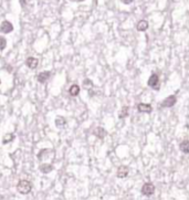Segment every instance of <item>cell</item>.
<instances>
[{"label":"cell","mask_w":189,"mask_h":200,"mask_svg":"<svg viewBox=\"0 0 189 200\" xmlns=\"http://www.w3.org/2000/svg\"><path fill=\"white\" fill-rule=\"evenodd\" d=\"M137 109H138V112H140V113H147V114H149V113H152L153 107H152L150 104L140 103V104H138V106H137Z\"/></svg>","instance_id":"cell-6"},{"label":"cell","mask_w":189,"mask_h":200,"mask_svg":"<svg viewBox=\"0 0 189 200\" xmlns=\"http://www.w3.org/2000/svg\"><path fill=\"white\" fill-rule=\"evenodd\" d=\"M127 175H128V168L126 166H121V167H119L117 174H116V176L119 178H125V177H127Z\"/></svg>","instance_id":"cell-7"},{"label":"cell","mask_w":189,"mask_h":200,"mask_svg":"<svg viewBox=\"0 0 189 200\" xmlns=\"http://www.w3.org/2000/svg\"><path fill=\"white\" fill-rule=\"evenodd\" d=\"M14 139V134H7V135H5V137H3V141H2V143H3V144L10 143V142H12Z\"/></svg>","instance_id":"cell-16"},{"label":"cell","mask_w":189,"mask_h":200,"mask_svg":"<svg viewBox=\"0 0 189 200\" xmlns=\"http://www.w3.org/2000/svg\"><path fill=\"white\" fill-rule=\"evenodd\" d=\"M0 83H1V81H0Z\"/></svg>","instance_id":"cell-22"},{"label":"cell","mask_w":189,"mask_h":200,"mask_svg":"<svg viewBox=\"0 0 189 200\" xmlns=\"http://www.w3.org/2000/svg\"><path fill=\"white\" fill-rule=\"evenodd\" d=\"M93 134L96 136L98 138H101V139H103L106 135V132H105V129L103 127H96V128L93 130Z\"/></svg>","instance_id":"cell-9"},{"label":"cell","mask_w":189,"mask_h":200,"mask_svg":"<svg viewBox=\"0 0 189 200\" xmlns=\"http://www.w3.org/2000/svg\"><path fill=\"white\" fill-rule=\"evenodd\" d=\"M39 64V60L35 57H28L27 59V65L30 69H35Z\"/></svg>","instance_id":"cell-11"},{"label":"cell","mask_w":189,"mask_h":200,"mask_svg":"<svg viewBox=\"0 0 189 200\" xmlns=\"http://www.w3.org/2000/svg\"><path fill=\"white\" fill-rule=\"evenodd\" d=\"M136 29L138 31H140V32L146 31L147 29H148V21H146V20H140L138 23L136 24Z\"/></svg>","instance_id":"cell-8"},{"label":"cell","mask_w":189,"mask_h":200,"mask_svg":"<svg viewBox=\"0 0 189 200\" xmlns=\"http://www.w3.org/2000/svg\"><path fill=\"white\" fill-rule=\"evenodd\" d=\"M69 92H70V95H72V96H77L80 93V86L77 85V84H73L70 87Z\"/></svg>","instance_id":"cell-14"},{"label":"cell","mask_w":189,"mask_h":200,"mask_svg":"<svg viewBox=\"0 0 189 200\" xmlns=\"http://www.w3.org/2000/svg\"><path fill=\"white\" fill-rule=\"evenodd\" d=\"M6 45H7V40H6V38L5 36H0V50H5V48H6Z\"/></svg>","instance_id":"cell-18"},{"label":"cell","mask_w":189,"mask_h":200,"mask_svg":"<svg viewBox=\"0 0 189 200\" xmlns=\"http://www.w3.org/2000/svg\"><path fill=\"white\" fill-rule=\"evenodd\" d=\"M121 1H122L124 5H129V3H132V2H133L134 0H121Z\"/></svg>","instance_id":"cell-20"},{"label":"cell","mask_w":189,"mask_h":200,"mask_svg":"<svg viewBox=\"0 0 189 200\" xmlns=\"http://www.w3.org/2000/svg\"><path fill=\"white\" fill-rule=\"evenodd\" d=\"M40 170L43 174H49V172H51L53 170V166L51 164H42L40 166Z\"/></svg>","instance_id":"cell-13"},{"label":"cell","mask_w":189,"mask_h":200,"mask_svg":"<svg viewBox=\"0 0 189 200\" xmlns=\"http://www.w3.org/2000/svg\"><path fill=\"white\" fill-rule=\"evenodd\" d=\"M83 86L85 87V89H90V87H92V86H93V82H92L91 80L85 79V80H84V82H83Z\"/></svg>","instance_id":"cell-19"},{"label":"cell","mask_w":189,"mask_h":200,"mask_svg":"<svg viewBox=\"0 0 189 200\" xmlns=\"http://www.w3.org/2000/svg\"><path fill=\"white\" fill-rule=\"evenodd\" d=\"M179 149L182 150L184 154H189V139L182 141L179 145Z\"/></svg>","instance_id":"cell-12"},{"label":"cell","mask_w":189,"mask_h":200,"mask_svg":"<svg viewBox=\"0 0 189 200\" xmlns=\"http://www.w3.org/2000/svg\"><path fill=\"white\" fill-rule=\"evenodd\" d=\"M176 102H177V99H176L175 95H170L163 101V103H161L159 107H171L175 105Z\"/></svg>","instance_id":"cell-3"},{"label":"cell","mask_w":189,"mask_h":200,"mask_svg":"<svg viewBox=\"0 0 189 200\" xmlns=\"http://www.w3.org/2000/svg\"><path fill=\"white\" fill-rule=\"evenodd\" d=\"M49 78H50V72H48V71L41 72V73H39L38 76H37V79H38V81H39L40 83H44Z\"/></svg>","instance_id":"cell-10"},{"label":"cell","mask_w":189,"mask_h":200,"mask_svg":"<svg viewBox=\"0 0 189 200\" xmlns=\"http://www.w3.org/2000/svg\"><path fill=\"white\" fill-rule=\"evenodd\" d=\"M147 83H148V86H149V87H153L155 90H158V89H159V78H158V75H157L156 73H153V74L149 76Z\"/></svg>","instance_id":"cell-2"},{"label":"cell","mask_w":189,"mask_h":200,"mask_svg":"<svg viewBox=\"0 0 189 200\" xmlns=\"http://www.w3.org/2000/svg\"><path fill=\"white\" fill-rule=\"evenodd\" d=\"M128 109H129V107H128V106H123V107H122V109L119 111V118H125L126 116L128 115Z\"/></svg>","instance_id":"cell-15"},{"label":"cell","mask_w":189,"mask_h":200,"mask_svg":"<svg viewBox=\"0 0 189 200\" xmlns=\"http://www.w3.org/2000/svg\"><path fill=\"white\" fill-rule=\"evenodd\" d=\"M77 1H84V0H77Z\"/></svg>","instance_id":"cell-21"},{"label":"cell","mask_w":189,"mask_h":200,"mask_svg":"<svg viewBox=\"0 0 189 200\" xmlns=\"http://www.w3.org/2000/svg\"><path fill=\"white\" fill-rule=\"evenodd\" d=\"M155 193V186L150 182H147L142 187V193L145 196H152Z\"/></svg>","instance_id":"cell-4"},{"label":"cell","mask_w":189,"mask_h":200,"mask_svg":"<svg viewBox=\"0 0 189 200\" xmlns=\"http://www.w3.org/2000/svg\"><path fill=\"white\" fill-rule=\"evenodd\" d=\"M12 30H14V26L9 21H3L0 26V31L2 33H10Z\"/></svg>","instance_id":"cell-5"},{"label":"cell","mask_w":189,"mask_h":200,"mask_svg":"<svg viewBox=\"0 0 189 200\" xmlns=\"http://www.w3.org/2000/svg\"><path fill=\"white\" fill-rule=\"evenodd\" d=\"M31 182L28 181V180H20L19 182H18V186H17V189H18V191L22 195H27L31 191Z\"/></svg>","instance_id":"cell-1"},{"label":"cell","mask_w":189,"mask_h":200,"mask_svg":"<svg viewBox=\"0 0 189 200\" xmlns=\"http://www.w3.org/2000/svg\"><path fill=\"white\" fill-rule=\"evenodd\" d=\"M65 124H66V122H65V120L63 117H58L56 120V125L58 127H63Z\"/></svg>","instance_id":"cell-17"}]
</instances>
